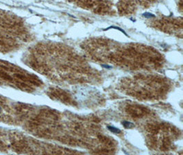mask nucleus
Masks as SVG:
<instances>
[{
	"mask_svg": "<svg viewBox=\"0 0 183 155\" xmlns=\"http://www.w3.org/2000/svg\"><path fill=\"white\" fill-rule=\"evenodd\" d=\"M0 112H1V108H0Z\"/></svg>",
	"mask_w": 183,
	"mask_h": 155,
	"instance_id": "5",
	"label": "nucleus"
},
{
	"mask_svg": "<svg viewBox=\"0 0 183 155\" xmlns=\"http://www.w3.org/2000/svg\"><path fill=\"white\" fill-rule=\"evenodd\" d=\"M143 16L145 17V18H150V17H154L155 15L154 14H152L150 13H145L143 14Z\"/></svg>",
	"mask_w": 183,
	"mask_h": 155,
	"instance_id": "3",
	"label": "nucleus"
},
{
	"mask_svg": "<svg viewBox=\"0 0 183 155\" xmlns=\"http://www.w3.org/2000/svg\"><path fill=\"white\" fill-rule=\"evenodd\" d=\"M122 125L124 126V128H133L135 126V124L132 122H130V121H123L122 122Z\"/></svg>",
	"mask_w": 183,
	"mask_h": 155,
	"instance_id": "2",
	"label": "nucleus"
},
{
	"mask_svg": "<svg viewBox=\"0 0 183 155\" xmlns=\"http://www.w3.org/2000/svg\"><path fill=\"white\" fill-rule=\"evenodd\" d=\"M102 66H103L104 68H108V69H111V68H112L111 66H108V65H102Z\"/></svg>",
	"mask_w": 183,
	"mask_h": 155,
	"instance_id": "4",
	"label": "nucleus"
},
{
	"mask_svg": "<svg viewBox=\"0 0 183 155\" xmlns=\"http://www.w3.org/2000/svg\"><path fill=\"white\" fill-rule=\"evenodd\" d=\"M107 128H108V129L111 131V132H112V133H115V134H119V133H120L121 132L120 129H119V128H115V126H107Z\"/></svg>",
	"mask_w": 183,
	"mask_h": 155,
	"instance_id": "1",
	"label": "nucleus"
}]
</instances>
